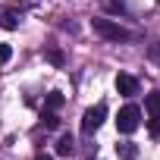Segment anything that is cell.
Instances as JSON below:
<instances>
[{
	"label": "cell",
	"mask_w": 160,
	"mask_h": 160,
	"mask_svg": "<svg viewBox=\"0 0 160 160\" xmlns=\"http://www.w3.org/2000/svg\"><path fill=\"white\" fill-rule=\"evenodd\" d=\"M116 154H119L122 160H135V157H138V144H135V141H119V144H116Z\"/></svg>",
	"instance_id": "8992f818"
},
{
	"label": "cell",
	"mask_w": 160,
	"mask_h": 160,
	"mask_svg": "<svg viewBox=\"0 0 160 160\" xmlns=\"http://www.w3.org/2000/svg\"><path fill=\"white\" fill-rule=\"evenodd\" d=\"M35 160H50V157H44V154H38V157H35Z\"/></svg>",
	"instance_id": "9a60e30c"
},
{
	"label": "cell",
	"mask_w": 160,
	"mask_h": 160,
	"mask_svg": "<svg viewBox=\"0 0 160 160\" xmlns=\"http://www.w3.org/2000/svg\"><path fill=\"white\" fill-rule=\"evenodd\" d=\"M116 91H119L122 98H132V94H138V78H135V75H126V72H119V75H116Z\"/></svg>",
	"instance_id": "277c9868"
},
{
	"label": "cell",
	"mask_w": 160,
	"mask_h": 160,
	"mask_svg": "<svg viewBox=\"0 0 160 160\" xmlns=\"http://www.w3.org/2000/svg\"><path fill=\"white\" fill-rule=\"evenodd\" d=\"M13 57V50H10V44H0V63H7Z\"/></svg>",
	"instance_id": "7c38bea8"
},
{
	"label": "cell",
	"mask_w": 160,
	"mask_h": 160,
	"mask_svg": "<svg viewBox=\"0 0 160 160\" xmlns=\"http://www.w3.org/2000/svg\"><path fill=\"white\" fill-rule=\"evenodd\" d=\"M138 122H141V110H138L135 104H126V107L119 110V116H116V129H119L122 135H132V132L138 129Z\"/></svg>",
	"instance_id": "7a4b0ae2"
},
{
	"label": "cell",
	"mask_w": 160,
	"mask_h": 160,
	"mask_svg": "<svg viewBox=\"0 0 160 160\" xmlns=\"http://www.w3.org/2000/svg\"><path fill=\"white\" fill-rule=\"evenodd\" d=\"M148 129H151V135H160V119H154V116H151V122H148Z\"/></svg>",
	"instance_id": "5bb4252c"
},
{
	"label": "cell",
	"mask_w": 160,
	"mask_h": 160,
	"mask_svg": "<svg viewBox=\"0 0 160 160\" xmlns=\"http://www.w3.org/2000/svg\"><path fill=\"white\" fill-rule=\"evenodd\" d=\"M41 119H44V126H47V129H60V116H57V113L44 110V116H41Z\"/></svg>",
	"instance_id": "8fae6325"
},
{
	"label": "cell",
	"mask_w": 160,
	"mask_h": 160,
	"mask_svg": "<svg viewBox=\"0 0 160 160\" xmlns=\"http://www.w3.org/2000/svg\"><path fill=\"white\" fill-rule=\"evenodd\" d=\"M91 28L107 41H132V32L122 28L119 22H113V19H91Z\"/></svg>",
	"instance_id": "6da1fadb"
},
{
	"label": "cell",
	"mask_w": 160,
	"mask_h": 160,
	"mask_svg": "<svg viewBox=\"0 0 160 160\" xmlns=\"http://www.w3.org/2000/svg\"><path fill=\"white\" fill-rule=\"evenodd\" d=\"M104 116H107V104H98V107L85 110V116H82V132H85V135H94V132L101 129Z\"/></svg>",
	"instance_id": "3957f363"
},
{
	"label": "cell",
	"mask_w": 160,
	"mask_h": 160,
	"mask_svg": "<svg viewBox=\"0 0 160 160\" xmlns=\"http://www.w3.org/2000/svg\"><path fill=\"white\" fill-rule=\"evenodd\" d=\"M44 57H47V60H50L53 66H63V63H66V60H63V50H60V47H47V50H44Z\"/></svg>",
	"instance_id": "30bf717a"
},
{
	"label": "cell",
	"mask_w": 160,
	"mask_h": 160,
	"mask_svg": "<svg viewBox=\"0 0 160 160\" xmlns=\"http://www.w3.org/2000/svg\"><path fill=\"white\" fill-rule=\"evenodd\" d=\"M0 25H3V28H19V10H3V13H0Z\"/></svg>",
	"instance_id": "52a82bcc"
},
{
	"label": "cell",
	"mask_w": 160,
	"mask_h": 160,
	"mask_svg": "<svg viewBox=\"0 0 160 160\" xmlns=\"http://www.w3.org/2000/svg\"><path fill=\"white\" fill-rule=\"evenodd\" d=\"M144 107H148V113H151L154 119H160V91H151V94L144 98Z\"/></svg>",
	"instance_id": "9c48e42d"
},
{
	"label": "cell",
	"mask_w": 160,
	"mask_h": 160,
	"mask_svg": "<svg viewBox=\"0 0 160 160\" xmlns=\"http://www.w3.org/2000/svg\"><path fill=\"white\" fill-rule=\"evenodd\" d=\"M57 154H60V157H72V154H75V138H72L69 132H63V135L57 138Z\"/></svg>",
	"instance_id": "5b68a950"
},
{
	"label": "cell",
	"mask_w": 160,
	"mask_h": 160,
	"mask_svg": "<svg viewBox=\"0 0 160 160\" xmlns=\"http://www.w3.org/2000/svg\"><path fill=\"white\" fill-rule=\"evenodd\" d=\"M107 7H110V10H116V13H126V7H122V0H107Z\"/></svg>",
	"instance_id": "4fadbf2b"
},
{
	"label": "cell",
	"mask_w": 160,
	"mask_h": 160,
	"mask_svg": "<svg viewBox=\"0 0 160 160\" xmlns=\"http://www.w3.org/2000/svg\"><path fill=\"white\" fill-rule=\"evenodd\" d=\"M157 7H160V0H157Z\"/></svg>",
	"instance_id": "2e32d148"
},
{
	"label": "cell",
	"mask_w": 160,
	"mask_h": 160,
	"mask_svg": "<svg viewBox=\"0 0 160 160\" xmlns=\"http://www.w3.org/2000/svg\"><path fill=\"white\" fill-rule=\"evenodd\" d=\"M63 104H66V98H63L60 91H50V94L44 98V110H50V113H57V110H60Z\"/></svg>",
	"instance_id": "ba28073f"
}]
</instances>
